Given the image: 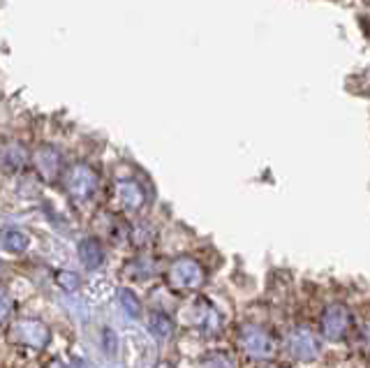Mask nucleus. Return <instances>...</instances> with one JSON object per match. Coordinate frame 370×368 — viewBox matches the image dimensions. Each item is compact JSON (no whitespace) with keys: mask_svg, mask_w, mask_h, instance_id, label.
<instances>
[{"mask_svg":"<svg viewBox=\"0 0 370 368\" xmlns=\"http://www.w3.org/2000/svg\"><path fill=\"white\" fill-rule=\"evenodd\" d=\"M349 324H352V315L345 306H329L322 315V334H324L329 341H340L349 332Z\"/></svg>","mask_w":370,"mask_h":368,"instance_id":"f257e3e1","label":"nucleus"},{"mask_svg":"<svg viewBox=\"0 0 370 368\" xmlns=\"http://www.w3.org/2000/svg\"><path fill=\"white\" fill-rule=\"evenodd\" d=\"M292 352L301 362H312L317 357L319 347H317L315 338H312V334L308 332V329H301V332H297L292 336Z\"/></svg>","mask_w":370,"mask_h":368,"instance_id":"f03ea898","label":"nucleus"},{"mask_svg":"<svg viewBox=\"0 0 370 368\" xmlns=\"http://www.w3.org/2000/svg\"><path fill=\"white\" fill-rule=\"evenodd\" d=\"M245 343H248L250 350L257 354V357H269L273 352V343L267 334L257 332V329H250L248 334H245Z\"/></svg>","mask_w":370,"mask_h":368,"instance_id":"7ed1b4c3","label":"nucleus"}]
</instances>
